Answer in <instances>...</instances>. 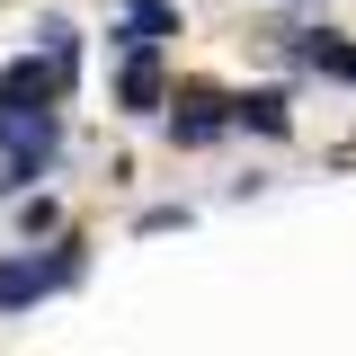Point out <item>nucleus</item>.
<instances>
[{"instance_id":"obj_4","label":"nucleus","mask_w":356,"mask_h":356,"mask_svg":"<svg viewBox=\"0 0 356 356\" xmlns=\"http://www.w3.org/2000/svg\"><path fill=\"white\" fill-rule=\"evenodd\" d=\"M63 89H72V81H63L54 63H36V54H18V63L0 72V107H54Z\"/></svg>"},{"instance_id":"obj_5","label":"nucleus","mask_w":356,"mask_h":356,"mask_svg":"<svg viewBox=\"0 0 356 356\" xmlns=\"http://www.w3.org/2000/svg\"><path fill=\"white\" fill-rule=\"evenodd\" d=\"M285 54L303 63V72H330V81H356V44L330 36V27H303V36H285Z\"/></svg>"},{"instance_id":"obj_2","label":"nucleus","mask_w":356,"mask_h":356,"mask_svg":"<svg viewBox=\"0 0 356 356\" xmlns=\"http://www.w3.org/2000/svg\"><path fill=\"white\" fill-rule=\"evenodd\" d=\"M63 285H81V241H63L44 259H0V312H27L44 294H63Z\"/></svg>"},{"instance_id":"obj_3","label":"nucleus","mask_w":356,"mask_h":356,"mask_svg":"<svg viewBox=\"0 0 356 356\" xmlns=\"http://www.w3.org/2000/svg\"><path fill=\"white\" fill-rule=\"evenodd\" d=\"M222 125H232V98H222V89H205V81L178 89V107H170V134H178V143H214Z\"/></svg>"},{"instance_id":"obj_7","label":"nucleus","mask_w":356,"mask_h":356,"mask_svg":"<svg viewBox=\"0 0 356 356\" xmlns=\"http://www.w3.org/2000/svg\"><path fill=\"white\" fill-rule=\"evenodd\" d=\"M232 125H259V134H294V116H285V89H250V98H232Z\"/></svg>"},{"instance_id":"obj_9","label":"nucleus","mask_w":356,"mask_h":356,"mask_svg":"<svg viewBox=\"0 0 356 356\" xmlns=\"http://www.w3.org/2000/svg\"><path fill=\"white\" fill-rule=\"evenodd\" d=\"M36 44H44V63L72 81V63H81V36H72V18H36Z\"/></svg>"},{"instance_id":"obj_6","label":"nucleus","mask_w":356,"mask_h":356,"mask_svg":"<svg viewBox=\"0 0 356 356\" xmlns=\"http://www.w3.org/2000/svg\"><path fill=\"white\" fill-rule=\"evenodd\" d=\"M125 9H134V18L116 27V44H125V54H152L161 36H178V0H125Z\"/></svg>"},{"instance_id":"obj_8","label":"nucleus","mask_w":356,"mask_h":356,"mask_svg":"<svg viewBox=\"0 0 356 356\" xmlns=\"http://www.w3.org/2000/svg\"><path fill=\"white\" fill-rule=\"evenodd\" d=\"M125 107H134V116L161 107V63H152V54H125Z\"/></svg>"},{"instance_id":"obj_10","label":"nucleus","mask_w":356,"mask_h":356,"mask_svg":"<svg viewBox=\"0 0 356 356\" xmlns=\"http://www.w3.org/2000/svg\"><path fill=\"white\" fill-rule=\"evenodd\" d=\"M54 222H63V214H54V196H27V205H18V232H27V241L54 232Z\"/></svg>"},{"instance_id":"obj_1","label":"nucleus","mask_w":356,"mask_h":356,"mask_svg":"<svg viewBox=\"0 0 356 356\" xmlns=\"http://www.w3.org/2000/svg\"><path fill=\"white\" fill-rule=\"evenodd\" d=\"M54 152H63V116L54 107H0V187L44 178Z\"/></svg>"}]
</instances>
